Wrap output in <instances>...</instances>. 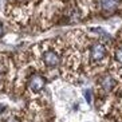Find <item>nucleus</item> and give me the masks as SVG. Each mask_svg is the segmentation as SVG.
I'll return each mask as SVG.
<instances>
[{"mask_svg":"<svg viewBox=\"0 0 122 122\" xmlns=\"http://www.w3.org/2000/svg\"><path fill=\"white\" fill-rule=\"evenodd\" d=\"M16 63L15 59L8 54L0 52V93L8 91L15 86L16 81Z\"/></svg>","mask_w":122,"mask_h":122,"instance_id":"nucleus-1","label":"nucleus"},{"mask_svg":"<svg viewBox=\"0 0 122 122\" xmlns=\"http://www.w3.org/2000/svg\"><path fill=\"white\" fill-rule=\"evenodd\" d=\"M44 109V105L40 99H31L30 105L23 110L10 111L4 115L0 122H35L38 114Z\"/></svg>","mask_w":122,"mask_h":122,"instance_id":"nucleus-2","label":"nucleus"},{"mask_svg":"<svg viewBox=\"0 0 122 122\" xmlns=\"http://www.w3.org/2000/svg\"><path fill=\"white\" fill-rule=\"evenodd\" d=\"M107 71L118 79L119 85H122V28L117 32L111 42L110 63Z\"/></svg>","mask_w":122,"mask_h":122,"instance_id":"nucleus-3","label":"nucleus"},{"mask_svg":"<svg viewBox=\"0 0 122 122\" xmlns=\"http://www.w3.org/2000/svg\"><path fill=\"white\" fill-rule=\"evenodd\" d=\"M83 95H85V98H86V101L89 103L93 101V95H91V91H90V90H85V91H83Z\"/></svg>","mask_w":122,"mask_h":122,"instance_id":"nucleus-4","label":"nucleus"},{"mask_svg":"<svg viewBox=\"0 0 122 122\" xmlns=\"http://www.w3.org/2000/svg\"><path fill=\"white\" fill-rule=\"evenodd\" d=\"M4 32H5V30H4V24L0 22V39L4 36Z\"/></svg>","mask_w":122,"mask_h":122,"instance_id":"nucleus-5","label":"nucleus"},{"mask_svg":"<svg viewBox=\"0 0 122 122\" xmlns=\"http://www.w3.org/2000/svg\"><path fill=\"white\" fill-rule=\"evenodd\" d=\"M0 109H5V107H4L3 105H0ZM3 111H4V110H0V113H3Z\"/></svg>","mask_w":122,"mask_h":122,"instance_id":"nucleus-6","label":"nucleus"}]
</instances>
